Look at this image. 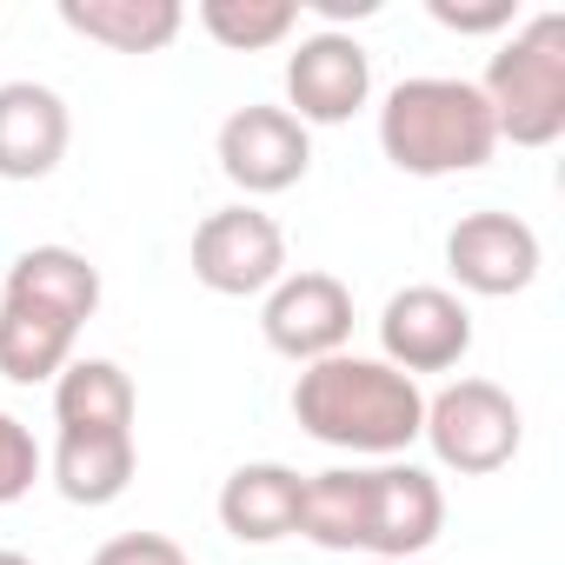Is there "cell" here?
Here are the masks:
<instances>
[{
	"mask_svg": "<svg viewBox=\"0 0 565 565\" xmlns=\"http://www.w3.org/2000/svg\"><path fill=\"white\" fill-rule=\"evenodd\" d=\"M307 8L327 21V34H340V21H373L380 0H307Z\"/></svg>",
	"mask_w": 565,
	"mask_h": 565,
	"instance_id": "cell-24",
	"label": "cell"
},
{
	"mask_svg": "<svg viewBox=\"0 0 565 565\" xmlns=\"http://www.w3.org/2000/svg\"><path fill=\"white\" fill-rule=\"evenodd\" d=\"M300 539H313L320 552H366V466H333L307 479Z\"/></svg>",
	"mask_w": 565,
	"mask_h": 565,
	"instance_id": "cell-19",
	"label": "cell"
},
{
	"mask_svg": "<svg viewBox=\"0 0 565 565\" xmlns=\"http://www.w3.org/2000/svg\"><path fill=\"white\" fill-rule=\"evenodd\" d=\"M419 439L433 446V459L459 479H492L519 459V439H525V419H519V399L492 380H452L439 393H426V426Z\"/></svg>",
	"mask_w": 565,
	"mask_h": 565,
	"instance_id": "cell-4",
	"label": "cell"
},
{
	"mask_svg": "<svg viewBox=\"0 0 565 565\" xmlns=\"http://www.w3.org/2000/svg\"><path fill=\"white\" fill-rule=\"evenodd\" d=\"M220 173L246 193V200H266V193H287L307 180L313 167V134L287 114V107H233L220 120Z\"/></svg>",
	"mask_w": 565,
	"mask_h": 565,
	"instance_id": "cell-8",
	"label": "cell"
},
{
	"mask_svg": "<svg viewBox=\"0 0 565 565\" xmlns=\"http://www.w3.org/2000/svg\"><path fill=\"white\" fill-rule=\"evenodd\" d=\"M380 153L413 180L479 173L499 153L492 107H486L479 81L413 74V81L386 87V100H380Z\"/></svg>",
	"mask_w": 565,
	"mask_h": 565,
	"instance_id": "cell-2",
	"label": "cell"
},
{
	"mask_svg": "<svg viewBox=\"0 0 565 565\" xmlns=\"http://www.w3.org/2000/svg\"><path fill=\"white\" fill-rule=\"evenodd\" d=\"M446 532V486L413 459L366 466V558L413 565Z\"/></svg>",
	"mask_w": 565,
	"mask_h": 565,
	"instance_id": "cell-11",
	"label": "cell"
},
{
	"mask_svg": "<svg viewBox=\"0 0 565 565\" xmlns=\"http://www.w3.org/2000/svg\"><path fill=\"white\" fill-rule=\"evenodd\" d=\"M61 28L107 54H160L186 28L180 0H61Z\"/></svg>",
	"mask_w": 565,
	"mask_h": 565,
	"instance_id": "cell-16",
	"label": "cell"
},
{
	"mask_svg": "<svg viewBox=\"0 0 565 565\" xmlns=\"http://www.w3.org/2000/svg\"><path fill=\"white\" fill-rule=\"evenodd\" d=\"M294 419L307 439L353 452V459H399L406 446H419L426 426V393L419 380H406L386 360L366 353H333L300 366L294 380Z\"/></svg>",
	"mask_w": 565,
	"mask_h": 565,
	"instance_id": "cell-1",
	"label": "cell"
},
{
	"mask_svg": "<svg viewBox=\"0 0 565 565\" xmlns=\"http://www.w3.org/2000/svg\"><path fill=\"white\" fill-rule=\"evenodd\" d=\"M492 134L512 147H552L565 134V14L519 21L479 81Z\"/></svg>",
	"mask_w": 565,
	"mask_h": 565,
	"instance_id": "cell-3",
	"label": "cell"
},
{
	"mask_svg": "<svg viewBox=\"0 0 565 565\" xmlns=\"http://www.w3.org/2000/svg\"><path fill=\"white\" fill-rule=\"evenodd\" d=\"M366 565H399V558H366Z\"/></svg>",
	"mask_w": 565,
	"mask_h": 565,
	"instance_id": "cell-26",
	"label": "cell"
},
{
	"mask_svg": "<svg viewBox=\"0 0 565 565\" xmlns=\"http://www.w3.org/2000/svg\"><path fill=\"white\" fill-rule=\"evenodd\" d=\"M81 327L21 300V294H0V380L14 386H54L74 360Z\"/></svg>",
	"mask_w": 565,
	"mask_h": 565,
	"instance_id": "cell-15",
	"label": "cell"
},
{
	"mask_svg": "<svg viewBox=\"0 0 565 565\" xmlns=\"http://www.w3.org/2000/svg\"><path fill=\"white\" fill-rule=\"evenodd\" d=\"M287 273V233L253 200L220 206L193 226V279L220 300H266Z\"/></svg>",
	"mask_w": 565,
	"mask_h": 565,
	"instance_id": "cell-5",
	"label": "cell"
},
{
	"mask_svg": "<svg viewBox=\"0 0 565 565\" xmlns=\"http://www.w3.org/2000/svg\"><path fill=\"white\" fill-rule=\"evenodd\" d=\"M134 380L114 360H67L54 380V426L61 433H134Z\"/></svg>",
	"mask_w": 565,
	"mask_h": 565,
	"instance_id": "cell-18",
	"label": "cell"
},
{
	"mask_svg": "<svg viewBox=\"0 0 565 565\" xmlns=\"http://www.w3.org/2000/svg\"><path fill=\"white\" fill-rule=\"evenodd\" d=\"M373 100V54L340 28V34H307L287 54V114L313 134V127H347L360 107Z\"/></svg>",
	"mask_w": 565,
	"mask_h": 565,
	"instance_id": "cell-10",
	"label": "cell"
},
{
	"mask_svg": "<svg viewBox=\"0 0 565 565\" xmlns=\"http://www.w3.org/2000/svg\"><path fill=\"white\" fill-rule=\"evenodd\" d=\"M94 565H193L167 532H120L94 552Z\"/></svg>",
	"mask_w": 565,
	"mask_h": 565,
	"instance_id": "cell-23",
	"label": "cell"
},
{
	"mask_svg": "<svg viewBox=\"0 0 565 565\" xmlns=\"http://www.w3.org/2000/svg\"><path fill=\"white\" fill-rule=\"evenodd\" d=\"M67 100L41 81H0V180H47L67 160Z\"/></svg>",
	"mask_w": 565,
	"mask_h": 565,
	"instance_id": "cell-12",
	"label": "cell"
},
{
	"mask_svg": "<svg viewBox=\"0 0 565 565\" xmlns=\"http://www.w3.org/2000/svg\"><path fill=\"white\" fill-rule=\"evenodd\" d=\"M466 353H472V313L452 287H399L380 307V360L399 366L406 380L452 373Z\"/></svg>",
	"mask_w": 565,
	"mask_h": 565,
	"instance_id": "cell-9",
	"label": "cell"
},
{
	"mask_svg": "<svg viewBox=\"0 0 565 565\" xmlns=\"http://www.w3.org/2000/svg\"><path fill=\"white\" fill-rule=\"evenodd\" d=\"M41 472H47V452L34 446V433L8 406H0V505H21Z\"/></svg>",
	"mask_w": 565,
	"mask_h": 565,
	"instance_id": "cell-21",
	"label": "cell"
},
{
	"mask_svg": "<svg viewBox=\"0 0 565 565\" xmlns=\"http://www.w3.org/2000/svg\"><path fill=\"white\" fill-rule=\"evenodd\" d=\"M0 294H21V300H34L47 313L74 320V327H87L100 313V266L87 253H74V246H28L8 266V279H0Z\"/></svg>",
	"mask_w": 565,
	"mask_h": 565,
	"instance_id": "cell-17",
	"label": "cell"
},
{
	"mask_svg": "<svg viewBox=\"0 0 565 565\" xmlns=\"http://www.w3.org/2000/svg\"><path fill=\"white\" fill-rule=\"evenodd\" d=\"M0 565H34L28 552H14V545H0Z\"/></svg>",
	"mask_w": 565,
	"mask_h": 565,
	"instance_id": "cell-25",
	"label": "cell"
},
{
	"mask_svg": "<svg viewBox=\"0 0 565 565\" xmlns=\"http://www.w3.org/2000/svg\"><path fill=\"white\" fill-rule=\"evenodd\" d=\"M300 492H307V472L279 466V459H246V466L226 472L213 512H220L226 539H239V545H273V539L300 532Z\"/></svg>",
	"mask_w": 565,
	"mask_h": 565,
	"instance_id": "cell-13",
	"label": "cell"
},
{
	"mask_svg": "<svg viewBox=\"0 0 565 565\" xmlns=\"http://www.w3.org/2000/svg\"><path fill=\"white\" fill-rule=\"evenodd\" d=\"M539 266H545V246H539V233L519 213L479 206V213H459V226L446 233V273H452V287L472 294V300L525 294L539 279Z\"/></svg>",
	"mask_w": 565,
	"mask_h": 565,
	"instance_id": "cell-7",
	"label": "cell"
},
{
	"mask_svg": "<svg viewBox=\"0 0 565 565\" xmlns=\"http://www.w3.org/2000/svg\"><path fill=\"white\" fill-rule=\"evenodd\" d=\"M426 14L446 34H512L519 28V0H426Z\"/></svg>",
	"mask_w": 565,
	"mask_h": 565,
	"instance_id": "cell-22",
	"label": "cell"
},
{
	"mask_svg": "<svg viewBox=\"0 0 565 565\" xmlns=\"http://www.w3.org/2000/svg\"><path fill=\"white\" fill-rule=\"evenodd\" d=\"M259 333H266V347L279 360H294V366L333 360V353L353 347V287L340 273L300 266L259 300Z\"/></svg>",
	"mask_w": 565,
	"mask_h": 565,
	"instance_id": "cell-6",
	"label": "cell"
},
{
	"mask_svg": "<svg viewBox=\"0 0 565 565\" xmlns=\"http://www.w3.org/2000/svg\"><path fill=\"white\" fill-rule=\"evenodd\" d=\"M200 28L226 54H266L300 34V0H200Z\"/></svg>",
	"mask_w": 565,
	"mask_h": 565,
	"instance_id": "cell-20",
	"label": "cell"
},
{
	"mask_svg": "<svg viewBox=\"0 0 565 565\" xmlns=\"http://www.w3.org/2000/svg\"><path fill=\"white\" fill-rule=\"evenodd\" d=\"M140 472V446L134 433H54L47 452V479L67 505H114Z\"/></svg>",
	"mask_w": 565,
	"mask_h": 565,
	"instance_id": "cell-14",
	"label": "cell"
}]
</instances>
